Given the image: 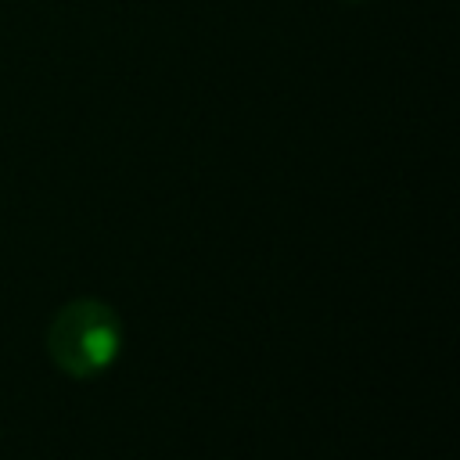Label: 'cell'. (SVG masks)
Here are the masks:
<instances>
[{
    "mask_svg": "<svg viewBox=\"0 0 460 460\" xmlns=\"http://www.w3.org/2000/svg\"><path fill=\"white\" fill-rule=\"evenodd\" d=\"M122 349L119 313L101 298H72L47 323V356L50 363L83 381L104 374Z\"/></svg>",
    "mask_w": 460,
    "mask_h": 460,
    "instance_id": "obj_1",
    "label": "cell"
}]
</instances>
